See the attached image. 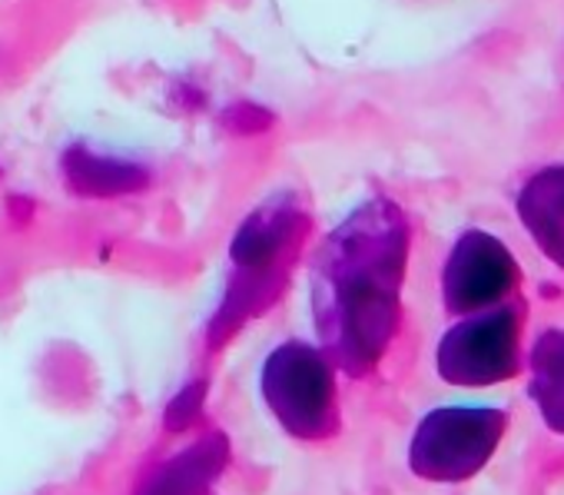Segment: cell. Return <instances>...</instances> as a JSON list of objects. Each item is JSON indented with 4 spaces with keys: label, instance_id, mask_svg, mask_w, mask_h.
<instances>
[{
    "label": "cell",
    "instance_id": "obj_1",
    "mask_svg": "<svg viewBox=\"0 0 564 495\" xmlns=\"http://www.w3.org/2000/svg\"><path fill=\"white\" fill-rule=\"evenodd\" d=\"M67 173L80 190H97V193H107V190L117 193V190H130V186L140 183V173L133 166L100 160V157H87V153L70 157Z\"/></svg>",
    "mask_w": 564,
    "mask_h": 495
}]
</instances>
